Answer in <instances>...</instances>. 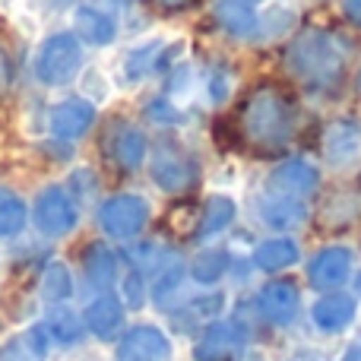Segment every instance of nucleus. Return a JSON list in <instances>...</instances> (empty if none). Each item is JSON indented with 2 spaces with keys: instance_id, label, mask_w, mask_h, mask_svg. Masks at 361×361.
Instances as JSON below:
<instances>
[{
  "instance_id": "f257e3e1",
  "label": "nucleus",
  "mask_w": 361,
  "mask_h": 361,
  "mask_svg": "<svg viewBox=\"0 0 361 361\" xmlns=\"http://www.w3.org/2000/svg\"><path fill=\"white\" fill-rule=\"evenodd\" d=\"M295 102L286 89L276 82H263V86L250 89L247 99L241 102L238 111V137L247 149L260 152V156H276V152L288 149L295 137Z\"/></svg>"
},
{
  "instance_id": "f03ea898",
  "label": "nucleus",
  "mask_w": 361,
  "mask_h": 361,
  "mask_svg": "<svg viewBox=\"0 0 361 361\" xmlns=\"http://www.w3.org/2000/svg\"><path fill=\"white\" fill-rule=\"evenodd\" d=\"M345 44L326 29H305L286 51V67L298 82L314 92L339 86L345 76Z\"/></svg>"
},
{
  "instance_id": "7ed1b4c3",
  "label": "nucleus",
  "mask_w": 361,
  "mask_h": 361,
  "mask_svg": "<svg viewBox=\"0 0 361 361\" xmlns=\"http://www.w3.org/2000/svg\"><path fill=\"white\" fill-rule=\"evenodd\" d=\"M82 73V42L73 32H54L35 54V76L42 86H70Z\"/></svg>"
},
{
  "instance_id": "20e7f679",
  "label": "nucleus",
  "mask_w": 361,
  "mask_h": 361,
  "mask_svg": "<svg viewBox=\"0 0 361 361\" xmlns=\"http://www.w3.org/2000/svg\"><path fill=\"white\" fill-rule=\"evenodd\" d=\"M152 180L162 187L165 193H187L200 180V165L184 146L175 140H159L149 159Z\"/></svg>"
},
{
  "instance_id": "39448f33",
  "label": "nucleus",
  "mask_w": 361,
  "mask_h": 361,
  "mask_svg": "<svg viewBox=\"0 0 361 361\" xmlns=\"http://www.w3.org/2000/svg\"><path fill=\"white\" fill-rule=\"evenodd\" d=\"M149 222V203L137 193H118V197L105 200L99 206V225L105 235L118 238V241H130Z\"/></svg>"
},
{
  "instance_id": "423d86ee",
  "label": "nucleus",
  "mask_w": 361,
  "mask_h": 361,
  "mask_svg": "<svg viewBox=\"0 0 361 361\" xmlns=\"http://www.w3.org/2000/svg\"><path fill=\"white\" fill-rule=\"evenodd\" d=\"M35 228L42 231L44 238H63L76 228V203L61 184H51V187H42L35 197Z\"/></svg>"
},
{
  "instance_id": "0eeeda50",
  "label": "nucleus",
  "mask_w": 361,
  "mask_h": 361,
  "mask_svg": "<svg viewBox=\"0 0 361 361\" xmlns=\"http://www.w3.org/2000/svg\"><path fill=\"white\" fill-rule=\"evenodd\" d=\"M95 124V105L86 99H63L48 111V130L63 143L86 137Z\"/></svg>"
},
{
  "instance_id": "6e6552de",
  "label": "nucleus",
  "mask_w": 361,
  "mask_h": 361,
  "mask_svg": "<svg viewBox=\"0 0 361 361\" xmlns=\"http://www.w3.org/2000/svg\"><path fill=\"white\" fill-rule=\"evenodd\" d=\"M169 63H171V51L162 48V42H149V44H140V48H130L121 57V86H137L146 76L165 73Z\"/></svg>"
},
{
  "instance_id": "1a4fd4ad",
  "label": "nucleus",
  "mask_w": 361,
  "mask_h": 361,
  "mask_svg": "<svg viewBox=\"0 0 361 361\" xmlns=\"http://www.w3.org/2000/svg\"><path fill=\"white\" fill-rule=\"evenodd\" d=\"M105 152L111 156V162L118 165L121 171H137L140 165L146 162L149 143H146V133L137 130V127L114 124L105 137Z\"/></svg>"
},
{
  "instance_id": "9d476101",
  "label": "nucleus",
  "mask_w": 361,
  "mask_h": 361,
  "mask_svg": "<svg viewBox=\"0 0 361 361\" xmlns=\"http://www.w3.org/2000/svg\"><path fill=\"white\" fill-rule=\"evenodd\" d=\"M171 343L159 326H133L118 343V361H169Z\"/></svg>"
},
{
  "instance_id": "9b49d317",
  "label": "nucleus",
  "mask_w": 361,
  "mask_h": 361,
  "mask_svg": "<svg viewBox=\"0 0 361 361\" xmlns=\"http://www.w3.org/2000/svg\"><path fill=\"white\" fill-rule=\"evenodd\" d=\"M320 149H324L326 162L336 165V169L355 165L361 159V127L352 124V121H333L324 130Z\"/></svg>"
},
{
  "instance_id": "f8f14e48",
  "label": "nucleus",
  "mask_w": 361,
  "mask_h": 361,
  "mask_svg": "<svg viewBox=\"0 0 361 361\" xmlns=\"http://www.w3.org/2000/svg\"><path fill=\"white\" fill-rule=\"evenodd\" d=\"M298 301H301L298 286L288 282V279L269 282V286H263L260 295H257V307H260V314L276 326L292 324L295 314H298Z\"/></svg>"
},
{
  "instance_id": "ddd939ff",
  "label": "nucleus",
  "mask_w": 361,
  "mask_h": 361,
  "mask_svg": "<svg viewBox=\"0 0 361 361\" xmlns=\"http://www.w3.org/2000/svg\"><path fill=\"white\" fill-rule=\"evenodd\" d=\"M352 276V250L349 247H324L307 267V279L320 292H333Z\"/></svg>"
},
{
  "instance_id": "4468645a",
  "label": "nucleus",
  "mask_w": 361,
  "mask_h": 361,
  "mask_svg": "<svg viewBox=\"0 0 361 361\" xmlns=\"http://www.w3.org/2000/svg\"><path fill=\"white\" fill-rule=\"evenodd\" d=\"M241 345H244L241 326L228 324V320H216V324L206 326L200 343L193 345V358L197 361H225L235 355Z\"/></svg>"
},
{
  "instance_id": "2eb2a0df",
  "label": "nucleus",
  "mask_w": 361,
  "mask_h": 361,
  "mask_svg": "<svg viewBox=\"0 0 361 361\" xmlns=\"http://www.w3.org/2000/svg\"><path fill=\"white\" fill-rule=\"evenodd\" d=\"M269 190L273 193H282V197H311L314 190H317V169L314 165H307L305 159H288V162H282L279 169L269 175Z\"/></svg>"
},
{
  "instance_id": "dca6fc26",
  "label": "nucleus",
  "mask_w": 361,
  "mask_h": 361,
  "mask_svg": "<svg viewBox=\"0 0 361 361\" xmlns=\"http://www.w3.org/2000/svg\"><path fill=\"white\" fill-rule=\"evenodd\" d=\"M355 314H358L355 298H352V295H345V292L324 295V298L311 307L314 326H317V330H324V333H343L345 326L355 320Z\"/></svg>"
},
{
  "instance_id": "f3484780",
  "label": "nucleus",
  "mask_w": 361,
  "mask_h": 361,
  "mask_svg": "<svg viewBox=\"0 0 361 361\" xmlns=\"http://www.w3.org/2000/svg\"><path fill=\"white\" fill-rule=\"evenodd\" d=\"M257 212H260V219L269 225V228H298V225L307 222V203L305 200L282 197V193H273V190L257 203Z\"/></svg>"
},
{
  "instance_id": "a211bd4d",
  "label": "nucleus",
  "mask_w": 361,
  "mask_h": 361,
  "mask_svg": "<svg viewBox=\"0 0 361 361\" xmlns=\"http://www.w3.org/2000/svg\"><path fill=\"white\" fill-rule=\"evenodd\" d=\"M73 29L76 38L86 44H95V48H105L118 38V23H114L111 13L99 10V6H80L73 13Z\"/></svg>"
},
{
  "instance_id": "6ab92c4d",
  "label": "nucleus",
  "mask_w": 361,
  "mask_h": 361,
  "mask_svg": "<svg viewBox=\"0 0 361 361\" xmlns=\"http://www.w3.org/2000/svg\"><path fill=\"white\" fill-rule=\"evenodd\" d=\"M216 19H219V25L235 38H254L257 29H260V19H257L254 6H250L247 0H219Z\"/></svg>"
},
{
  "instance_id": "aec40b11",
  "label": "nucleus",
  "mask_w": 361,
  "mask_h": 361,
  "mask_svg": "<svg viewBox=\"0 0 361 361\" xmlns=\"http://www.w3.org/2000/svg\"><path fill=\"white\" fill-rule=\"evenodd\" d=\"M82 320H86V326L99 339H111L114 333L121 330V324H124V307H121V301L114 298V295H99V298L86 307Z\"/></svg>"
},
{
  "instance_id": "412c9836",
  "label": "nucleus",
  "mask_w": 361,
  "mask_h": 361,
  "mask_svg": "<svg viewBox=\"0 0 361 361\" xmlns=\"http://www.w3.org/2000/svg\"><path fill=\"white\" fill-rule=\"evenodd\" d=\"M235 212H238L235 200L225 197V193H212V197L206 200V206H203V216H200L197 238H203L206 241V238L222 235V231L235 222Z\"/></svg>"
},
{
  "instance_id": "4be33fe9",
  "label": "nucleus",
  "mask_w": 361,
  "mask_h": 361,
  "mask_svg": "<svg viewBox=\"0 0 361 361\" xmlns=\"http://www.w3.org/2000/svg\"><path fill=\"white\" fill-rule=\"evenodd\" d=\"M298 260V244L292 238H269L254 250V267L263 273H279Z\"/></svg>"
},
{
  "instance_id": "5701e85b",
  "label": "nucleus",
  "mask_w": 361,
  "mask_h": 361,
  "mask_svg": "<svg viewBox=\"0 0 361 361\" xmlns=\"http://www.w3.org/2000/svg\"><path fill=\"white\" fill-rule=\"evenodd\" d=\"M48 326H32L25 336H16L0 349V361H42L48 355Z\"/></svg>"
},
{
  "instance_id": "b1692460",
  "label": "nucleus",
  "mask_w": 361,
  "mask_h": 361,
  "mask_svg": "<svg viewBox=\"0 0 361 361\" xmlns=\"http://www.w3.org/2000/svg\"><path fill=\"white\" fill-rule=\"evenodd\" d=\"M82 269H86L89 286H95V288H108L114 279H118V260H114V254L105 247V244H92V247L86 250Z\"/></svg>"
},
{
  "instance_id": "393cba45",
  "label": "nucleus",
  "mask_w": 361,
  "mask_h": 361,
  "mask_svg": "<svg viewBox=\"0 0 361 361\" xmlns=\"http://www.w3.org/2000/svg\"><path fill=\"white\" fill-rule=\"evenodd\" d=\"M25 228V203L16 190L0 187V238H13Z\"/></svg>"
},
{
  "instance_id": "a878e982",
  "label": "nucleus",
  "mask_w": 361,
  "mask_h": 361,
  "mask_svg": "<svg viewBox=\"0 0 361 361\" xmlns=\"http://www.w3.org/2000/svg\"><path fill=\"white\" fill-rule=\"evenodd\" d=\"M339 200H343V203H336V197L326 200V228H349L361 216V193L343 190Z\"/></svg>"
},
{
  "instance_id": "bb28decb",
  "label": "nucleus",
  "mask_w": 361,
  "mask_h": 361,
  "mask_svg": "<svg viewBox=\"0 0 361 361\" xmlns=\"http://www.w3.org/2000/svg\"><path fill=\"white\" fill-rule=\"evenodd\" d=\"M73 292V279H70V269L63 263H48L42 273V298L57 305V301L70 298Z\"/></svg>"
},
{
  "instance_id": "cd10ccee",
  "label": "nucleus",
  "mask_w": 361,
  "mask_h": 361,
  "mask_svg": "<svg viewBox=\"0 0 361 361\" xmlns=\"http://www.w3.org/2000/svg\"><path fill=\"white\" fill-rule=\"evenodd\" d=\"M225 269H228V254H225V250H203V254L193 260L190 273L200 286H212V282H219L225 276Z\"/></svg>"
},
{
  "instance_id": "c85d7f7f",
  "label": "nucleus",
  "mask_w": 361,
  "mask_h": 361,
  "mask_svg": "<svg viewBox=\"0 0 361 361\" xmlns=\"http://www.w3.org/2000/svg\"><path fill=\"white\" fill-rule=\"evenodd\" d=\"M44 326H48L51 339L61 345H73V343H80V336H82V324L73 311H54Z\"/></svg>"
},
{
  "instance_id": "c756f323",
  "label": "nucleus",
  "mask_w": 361,
  "mask_h": 361,
  "mask_svg": "<svg viewBox=\"0 0 361 361\" xmlns=\"http://www.w3.org/2000/svg\"><path fill=\"white\" fill-rule=\"evenodd\" d=\"M80 89L82 99L92 102V105H102V102L111 99V82H108V73L99 67H89L80 73Z\"/></svg>"
},
{
  "instance_id": "7c9ffc66",
  "label": "nucleus",
  "mask_w": 361,
  "mask_h": 361,
  "mask_svg": "<svg viewBox=\"0 0 361 361\" xmlns=\"http://www.w3.org/2000/svg\"><path fill=\"white\" fill-rule=\"evenodd\" d=\"M180 279H184V267H180V260L169 263V267H165L162 273H159L156 286H152V298H156L159 305H165V298H169L171 292H178Z\"/></svg>"
},
{
  "instance_id": "2f4dec72",
  "label": "nucleus",
  "mask_w": 361,
  "mask_h": 361,
  "mask_svg": "<svg viewBox=\"0 0 361 361\" xmlns=\"http://www.w3.org/2000/svg\"><path fill=\"white\" fill-rule=\"evenodd\" d=\"M169 228L178 231V235H190V231L200 228V209L190 203L184 206H175V209L169 212Z\"/></svg>"
},
{
  "instance_id": "473e14b6",
  "label": "nucleus",
  "mask_w": 361,
  "mask_h": 361,
  "mask_svg": "<svg viewBox=\"0 0 361 361\" xmlns=\"http://www.w3.org/2000/svg\"><path fill=\"white\" fill-rule=\"evenodd\" d=\"M146 118H149V124L175 127V124H180V121H184V114H180L169 99H152L149 105H146Z\"/></svg>"
},
{
  "instance_id": "72a5a7b5",
  "label": "nucleus",
  "mask_w": 361,
  "mask_h": 361,
  "mask_svg": "<svg viewBox=\"0 0 361 361\" xmlns=\"http://www.w3.org/2000/svg\"><path fill=\"white\" fill-rule=\"evenodd\" d=\"M209 95H212V102H225V95H228V76L225 73H212L209 76Z\"/></svg>"
},
{
  "instance_id": "f704fd0d",
  "label": "nucleus",
  "mask_w": 361,
  "mask_h": 361,
  "mask_svg": "<svg viewBox=\"0 0 361 361\" xmlns=\"http://www.w3.org/2000/svg\"><path fill=\"white\" fill-rule=\"evenodd\" d=\"M127 301H130L133 307H140L143 305V286H140V276L133 273V276H127Z\"/></svg>"
},
{
  "instance_id": "c9c22d12",
  "label": "nucleus",
  "mask_w": 361,
  "mask_h": 361,
  "mask_svg": "<svg viewBox=\"0 0 361 361\" xmlns=\"http://www.w3.org/2000/svg\"><path fill=\"white\" fill-rule=\"evenodd\" d=\"M10 82H13V67H10V57H6V51L0 48V95L10 89Z\"/></svg>"
},
{
  "instance_id": "e433bc0d",
  "label": "nucleus",
  "mask_w": 361,
  "mask_h": 361,
  "mask_svg": "<svg viewBox=\"0 0 361 361\" xmlns=\"http://www.w3.org/2000/svg\"><path fill=\"white\" fill-rule=\"evenodd\" d=\"M343 16L349 19L355 29H361V0H343Z\"/></svg>"
},
{
  "instance_id": "4c0bfd02",
  "label": "nucleus",
  "mask_w": 361,
  "mask_h": 361,
  "mask_svg": "<svg viewBox=\"0 0 361 361\" xmlns=\"http://www.w3.org/2000/svg\"><path fill=\"white\" fill-rule=\"evenodd\" d=\"M152 4L162 13H180V10H187V6H193L197 0H152Z\"/></svg>"
},
{
  "instance_id": "58836bf2",
  "label": "nucleus",
  "mask_w": 361,
  "mask_h": 361,
  "mask_svg": "<svg viewBox=\"0 0 361 361\" xmlns=\"http://www.w3.org/2000/svg\"><path fill=\"white\" fill-rule=\"evenodd\" d=\"M343 361H361V345H358V349H352V352H349V355H345Z\"/></svg>"
},
{
  "instance_id": "ea45409f",
  "label": "nucleus",
  "mask_w": 361,
  "mask_h": 361,
  "mask_svg": "<svg viewBox=\"0 0 361 361\" xmlns=\"http://www.w3.org/2000/svg\"><path fill=\"white\" fill-rule=\"evenodd\" d=\"M0 6H13V0H0Z\"/></svg>"
},
{
  "instance_id": "a19ab883",
  "label": "nucleus",
  "mask_w": 361,
  "mask_h": 361,
  "mask_svg": "<svg viewBox=\"0 0 361 361\" xmlns=\"http://www.w3.org/2000/svg\"><path fill=\"white\" fill-rule=\"evenodd\" d=\"M247 4H257V0H247Z\"/></svg>"
}]
</instances>
